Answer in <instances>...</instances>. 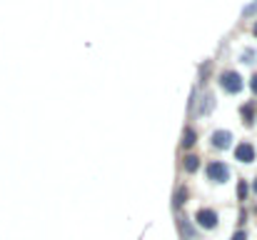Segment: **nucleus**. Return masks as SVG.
<instances>
[{"instance_id": "obj_6", "label": "nucleus", "mask_w": 257, "mask_h": 240, "mask_svg": "<svg viewBox=\"0 0 257 240\" xmlns=\"http://www.w3.org/2000/svg\"><path fill=\"white\" fill-rule=\"evenodd\" d=\"M182 168H185V173H197L200 170V158L197 155H185Z\"/></svg>"}, {"instance_id": "obj_2", "label": "nucleus", "mask_w": 257, "mask_h": 240, "mask_svg": "<svg viewBox=\"0 0 257 240\" xmlns=\"http://www.w3.org/2000/svg\"><path fill=\"white\" fill-rule=\"evenodd\" d=\"M195 223H197L202 230H215V228L220 225V215H217V210H212V208H200V210L195 213Z\"/></svg>"}, {"instance_id": "obj_16", "label": "nucleus", "mask_w": 257, "mask_h": 240, "mask_svg": "<svg viewBox=\"0 0 257 240\" xmlns=\"http://www.w3.org/2000/svg\"><path fill=\"white\" fill-rule=\"evenodd\" d=\"M252 33H255V38H257V20H255V28H252Z\"/></svg>"}, {"instance_id": "obj_14", "label": "nucleus", "mask_w": 257, "mask_h": 240, "mask_svg": "<svg viewBox=\"0 0 257 240\" xmlns=\"http://www.w3.org/2000/svg\"><path fill=\"white\" fill-rule=\"evenodd\" d=\"M250 88H252V93H255V95H257V73H255V75H252V80H250Z\"/></svg>"}, {"instance_id": "obj_7", "label": "nucleus", "mask_w": 257, "mask_h": 240, "mask_svg": "<svg viewBox=\"0 0 257 240\" xmlns=\"http://www.w3.org/2000/svg\"><path fill=\"white\" fill-rule=\"evenodd\" d=\"M195 143H197V133H195L192 128H185V135H182V148H185V150H190Z\"/></svg>"}, {"instance_id": "obj_4", "label": "nucleus", "mask_w": 257, "mask_h": 240, "mask_svg": "<svg viewBox=\"0 0 257 240\" xmlns=\"http://www.w3.org/2000/svg\"><path fill=\"white\" fill-rule=\"evenodd\" d=\"M255 158H257V150L252 143L242 140V143L235 145V160H237V163H245V165H247V163H252Z\"/></svg>"}, {"instance_id": "obj_15", "label": "nucleus", "mask_w": 257, "mask_h": 240, "mask_svg": "<svg viewBox=\"0 0 257 240\" xmlns=\"http://www.w3.org/2000/svg\"><path fill=\"white\" fill-rule=\"evenodd\" d=\"M252 193H255V195H257V178H255V180H252Z\"/></svg>"}, {"instance_id": "obj_10", "label": "nucleus", "mask_w": 257, "mask_h": 240, "mask_svg": "<svg viewBox=\"0 0 257 240\" xmlns=\"http://www.w3.org/2000/svg\"><path fill=\"white\" fill-rule=\"evenodd\" d=\"M185 198H187V188H177V193H175V208H182L185 205Z\"/></svg>"}, {"instance_id": "obj_3", "label": "nucleus", "mask_w": 257, "mask_h": 240, "mask_svg": "<svg viewBox=\"0 0 257 240\" xmlns=\"http://www.w3.org/2000/svg\"><path fill=\"white\" fill-rule=\"evenodd\" d=\"M220 85H222V90H227V93H240L242 90V75L240 73H235V70H225V73H220Z\"/></svg>"}, {"instance_id": "obj_11", "label": "nucleus", "mask_w": 257, "mask_h": 240, "mask_svg": "<svg viewBox=\"0 0 257 240\" xmlns=\"http://www.w3.org/2000/svg\"><path fill=\"white\" fill-rule=\"evenodd\" d=\"M237 195H240V200H247V183H245V180H240V185H237Z\"/></svg>"}, {"instance_id": "obj_1", "label": "nucleus", "mask_w": 257, "mask_h": 240, "mask_svg": "<svg viewBox=\"0 0 257 240\" xmlns=\"http://www.w3.org/2000/svg\"><path fill=\"white\" fill-rule=\"evenodd\" d=\"M205 175H207V180H210V183L222 185V183H227V180H230V168H227L225 163H220V160H212V163L205 168Z\"/></svg>"}, {"instance_id": "obj_13", "label": "nucleus", "mask_w": 257, "mask_h": 240, "mask_svg": "<svg viewBox=\"0 0 257 240\" xmlns=\"http://www.w3.org/2000/svg\"><path fill=\"white\" fill-rule=\"evenodd\" d=\"M252 13H257V3H252V5L245 8V15H252Z\"/></svg>"}, {"instance_id": "obj_5", "label": "nucleus", "mask_w": 257, "mask_h": 240, "mask_svg": "<svg viewBox=\"0 0 257 240\" xmlns=\"http://www.w3.org/2000/svg\"><path fill=\"white\" fill-rule=\"evenodd\" d=\"M210 143H212V148H217V150H227V148L232 145V133H230V130H215V133L210 135Z\"/></svg>"}, {"instance_id": "obj_8", "label": "nucleus", "mask_w": 257, "mask_h": 240, "mask_svg": "<svg viewBox=\"0 0 257 240\" xmlns=\"http://www.w3.org/2000/svg\"><path fill=\"white\" fill-rule=\"evenodd\" d=\"M255 103H247V105H242V120H245V125H252V120H255Z\"/></svg>"}, {"instance_id": "obj_9", "label": "nucleus", "mask_w": 257, "mask_h": 240, "mask_svg": "<svg viewBox=\"0 0 257 240\" xmlns=\"http://www.w3.org/2000/svg\"><path fill=\"white\" fill-rule=\"evenodd\" d=\"M180 233H182V240H197V233L195 230H190V225H187V220L185 218H180Z\"/></svg>"}, {"instance_id": "obj_12", "label": "nucleus", "mask_w": 257, "mask_h": 240, "mask_svg": "<svg viewBox=\"0 0 257 240\" xmlns=\"http://www.w3.org/2000/svg\"><path fill=\"white\" fill-rule=\"evenodd\" d=\"M232 240H247V233H245V230H237V233L232 235Z\"/></svg>"}]
</instances>
